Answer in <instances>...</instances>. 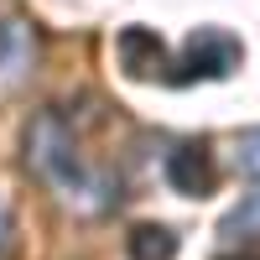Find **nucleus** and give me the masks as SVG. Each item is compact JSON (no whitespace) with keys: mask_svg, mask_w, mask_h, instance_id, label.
<instances>
[{"mask_svg":"<svg viewBox=\"0 0 260 260\" xmlns=\"http://www.w3.org/2000/svg\"><path fill=\"white\" fill-rule=\"evenodd\" d=\"M255 229H260V192H250V198H245V203L224 219V234H229V240H240V234H255Z\"/></svg>","mask_w":260,"mask_h":260,"instance_id":"0eeeda50","label":"nucleus"},{"mask_svg":"<svg viewBox=\"0 0 260 260\" xmlns=\"http://www.w3.org/2000/svg\"><path fill=\"white\" fill-rule=\"evenodd\" d=\"M177 255V234L167 224H136L130 229V260H172Z\"/></svg>","mask_w":260,"mask_h":260,"instance_id":"423d86ee","label":"nucleus"},{"mask_svg":"<svg viewBox=\"0 0 260 260\" xmlns=\"http://www.w3.org/2000/svg\"><path fill=\"white\" fill-rule=\"evenodd\" d=\"M11 250V203L0 198V255Z\"/></svg>","mask_w":260,"mask_h":260,"instance_id":"1a4fd4ad","label":"nucleus"},{"mask_svg":"<svg viewBox=\"0 0 260 260\" xmlns=\"http://www.w3.org/2000/svg\"><path fill=\"white\" fill-rule=\"evenodd\" d=\"M234 68H240V42H234L229 31L219 26H203L187 37V47L177 57V73H172V83H192V78H229Z\"/></svg>","mask_w":260,"mask_h":260,"instance_id":"f03ea898","label":"nucleus"},{"mask_svg":"<svg viewBox=\"0 0 260 260\" xmlns=\"http://www.w3.org/2000/svg\"><path fill=\"white\" fill-rule=\"evenodd\" d=\"M31 62H37V37H31V26H26L21 16H6V21H0V78H6V83L26 78Z\"/></svg>","mask_w":260,"mask_h":260,"instance_id":"39448f33","label":"nucleus"},{"mask_svg":"<svg viewBox=\"0 0 260 260\" xmlns=\"http://www.w3.org/2000/svg\"><path fill=\"white\" fill-rule=\"evenodd\" d=\"M234 172L240 177H260V130H245L234 141Z\"/></svg>","mask_w":260,"mask_h":260,"instance_id":"6e6552de","label":"nucleus"},{"mask_svg":"<svg viewBox=\"0 0 260 260\" xmlns=\"http://www.w3.org/2000/svg\"><path fill=\"white\" fill-rule=\"evenodd\" d=\"M26 161H31L37 177L52 182L68 203H78V208H99L104 203V177H94V172L83 167L68 125H62L57 115H37L31 120V130H26Z\"/></svg>","mask_w":260,"mask_h":260,"instance_id":"f257e3e1","label":"nucleus"},{"mask_svg":"<svg viewBox=\"0 0 260 260\" xmlns=\"http://www.w3.org/2000/svg\"><path fill=\"white\" fill-rule=\"evenodd\" d=\"M115 52H120V68L130 78H156L167 68V47H161V37L151 26H125L115 37Z\"/></svg>","mask_w":260,"mask_h":260,"instance_id":"20e7f679","label":"nucleus"},{"mask_svg":"<svg viewBox=\"0 0 260 260\" xmlns=\"http://www.w3.org/2000/svg\"><path fill=\"white\" fill-rule=\"evenodd\" d=\"M167 182L182 192V198H208L219 187V172H213V156L203 146H177L167 156Z\"/></svg>","mask_w":260,"mask_h":260,"instance_id":"7ed1b4c3","label":"nucleus"}]
</instances>
